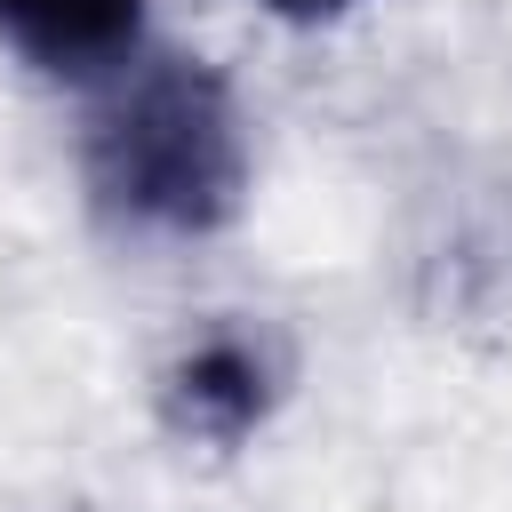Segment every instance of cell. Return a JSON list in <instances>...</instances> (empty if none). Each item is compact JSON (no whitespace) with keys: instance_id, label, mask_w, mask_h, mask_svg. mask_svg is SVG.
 I'll return each instance as SVG.
<instances>
[{"instance_id":"7a4b0ae2","label":"cell","mask_w":512,"mask_h":512,"mask_svg":"<svg viewBox=\"0 0 512 512\" xmlns=\"http://www.w3.org/2000/svg\"><path fill=\"white\" fill-rule=\"evenodd\" d=\"M160 400H168V424H176L184 440L240 448V440L272 416V400H280V360H272V344L248 336V328H208L200 344H184V352L168 360Z\"/></svg>"},{"instance_id":"3957f363","label":"cell","mask_w":512,"mask_h":512,"mask_svg":"<svg viewBox=\"0 0 512 512\" xmlns=\"http://www.w3.org/2000/svg\"><path fill=\"white\" fill-rule=\"evenodd\" d=\"M0 40L72 88H104L152 48V0H0Z\"/></svg>"},{"instance_id":"277c9868","label":"cell","mask_w":512,"mask_h":512,"mask_svg":"<svg viewBox=\"0 0 512 512\" xmlns=\"http://www.w3.org/2000/svg\"><path fill=\"white\" fill-rule=\"evenodd\" d=\"M248 8H264V16H288V24H320V16H344L352 0H248Z\"/></svg>"},{"instance_id":"6da1fadb","label":"cell","mask_w":512,"mask_h":512,"mask_svg":"<svg viewBox=\"0 0 512 512\" xmlns=\"http://www.w3.org/2000/svg\"><path fill=\"white\" fill-rule=\"evenodd\" d=\"M88 192L120 232L144 240H208L248 200V128L200 56H136L96 88L88 144H80Z\"/></svg>"}]
</instances>
